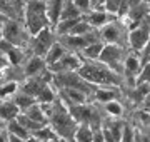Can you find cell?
I'll use <instances>...</instances> for the list:
<instances>
[{
    "instance_id": "cell-1",
    "label": "cell",
    "mask_w": 150,
    "mask_h": 142,
    "mask_svg": "<svg viewBox=\"0 0 150 142\" xmlns=\"http://www.w3.org/2000/svg\"><path fill=\"white\" fill-rule=\"evenodd\" d=\"M80 74L87 82L95 84V85H105V87H113L118 84V77L113 74V69L105 65L103 62H95V60H88L83 62L79 69Z\"/></svg>"
},
{
    "instance_id": "cell-2",
    "label": "cell",
    "mask_w": 150,
    "mask_h": 142,
    "mask_svg": "<svg viewBox=\"0 0 150 142\" xmlns=\"http://www.w3.org/2000/svg\"><path fill=\"white\" fill-rule=\"evenodd\" d=\"M47 2L45 0H27L25 4V25L30 35H37L40 30L48 27Z\"/></svg>"
},
{
    "instance_id": "cell-3",
    "label": "cell",
    "mask_w": 150,
    "mask_h": 142,
    "mask_svg": "<svg viewBox=\"0 0 150 142\" xmlns=\"http://www.w3.org/2000/svg\"><path fill=\"white\" fill-rule=\"evenodd\" d=\"M57 82L62 85V87H67V89H77V90H82V92L88 94L90 90V85L87 82L85 79L77 72H64V74H57Z\"/></svg>"
},
{
    "instance_id": "cell-4",
    "label": "cell",
    "mask_w": 150,
    "mask_h": 142,
    "mask_svg": "<svg viewBox=\"0 0 150 142\" xmlns=\"http://www.w3.org/2000/svg\"><path fill=\"white\" fill-rule=\"evenodd\" d=\"M54 44H55L54 42V35H52V32H50V28L48 27L43 28V30H40L37 35H33V38H32L33 54L45 59L47 52L50 50V47H52Z\"/></svg>"
},
{
    "instance_id": "cell-5",
    "label": "cell",
    "mask_w": 150,
    "mask_h": 142,
    "mask_svg": "<svg viewBox=\"0 0 150 142\" xmlns=\"http://www.w3.org/2000/svg\"><path fill=\"white\" fill-rule=\"evenodd\" d=\"M83 64L79 57L75 54H65L62 55L55 64H52V65H48L50 69L48 70L50 72H55V74H64V72H74V70H79L80 69V65Z\"/></svg>"
},
{
    "instance_id": "cell-6",
    "label": "cell",
    "mask_w": 150,
    "mask_h": 142,
    "mask_svg": "<svg viewBox=\"0 0 150 142\" xmlns=\"http://www.w3.org/2000/svg\"><path fill=\"white\" fill-rule=\"evenodd\" d=\"M120 59H122V49L118 47V44H105L98 60L103 62L105 65H108L110 69H115Z\"/></svg>"
},
{
    "instance_id": "cell-7",
    "label": "cell",
    "mask_w": 150,
    "mask_h": 142,
    "mask_svg": "<svg viewBox=\"0 0 150 142\" xmlns=\"http://www.w3.org/2000/svg\"><path fill=\"white\" fill-rule=\"evenodd\" d=\"M150 37V25H140V27L134 28L129 35L130 47L134 50H144Z\"/></svg>"
},
{
    "instance_id": "cell-8",
    "label": "cell",
    "mask_w": 150,
    "mask_h": 142,
    "mask_svg": "<svg viewBox=\"0 0 150 142\" xmlns=\"http://www.w3.org/2000/svg\"><path fill=\"white\" fill-rule=\"evenodd\" d=\"M23 35H25L23 28H20V25L17 22H10V20L4 22V38H5V42L18 47L23 40Z\"/></svg>"
},
{
    "instance_id": "cell-9",
    "label": "cell",
    "mask_w": 150,
    "mask_h": 142,
    "mask_svg": "<svg viewBox=\"0 0 150 142\" xmlns=\"http://www.w3.org/2000/svg\"><path fill=\"white\" fill-rule=\"evenodd\" d=\"M45 65H47L45 59H43V57H38V55H35V57H32V59L28 60L27 65H25V75H27L28 79L38 77L43 70H45Z\"/></svg>"
},
{
    "instance_id": "cell-10",
    "label": "cell",
    "mask_w": 150,
    "mask_h": 142,
    "mask_svg": "<svg viewBox=\"0 0 150 142\" xmlns=\"http://www.w3.org/2000/svg\"><path fill=\"white\" fill-rule=\"evenodd\" d=\"M100 35L102 38L107 42V44H118V40H120V27H118L115 22H108L105 23L100 30Z\"/></svg>"
},
{
    "instance_id": "cell-11",
    "label": "cell",
    "mask_w": 150,
    "mask_h": 142,
    "mask_svg": "<svg viewBox=\"0 0 150 142\" xmlns=\"http://www.w3.org/2000/svg\"><path fill=\"white\" fill-rule=\"evenodd\" d=\"M93 127L88 122H80L74 134V141L75 142H93Z\"/></svg>"
},
{
    "instance_id": "cell-12",
    "label": "cell",
    "mask_w": 150,
    "mask_h": 142,
    "mask_svg": "<svg viewBox=\"0 0 150 142\" xmlns=\"http://www.w3.org/2000/svg\"><path fill=\"white\" fill-rule=\"evenodd\" d=\"M64 2L65 0H47V15H48V20H50L52 25H55L60 20Z\"/></svg>"
},
{
    "instance_id": "cell-13",
    "label": "cell",
    "mask_w": 150,
    "mask_h": 142,
    "mask_svg": "<svg viewBox=\"0 0 150 142\" xmlns=\"http://www.w3.org/2000/svg\"><path fill=\"white\" fill-rule=\"evenodd\" d=\"M64 99L69 102V105H77V104H87V94L77 89H67L64 87L62 90Z\"/></svg>"
},
{
    "instance_id": "cell-14",
    "label": "cell",
    "mask_w": 150,
    "mask_h": 142,
    "mask_svg": "<svg viewBox=\"0 0 150 142\" xmlns=\"http://www.w3.org/2000/svg\"><path fill=\"white\" fill-rule=\"evenodd\" d=\"M85 20L90 23L92 27H103L105 23L110 22V13L108 12H92L88 15H85Z\"/></svg>"
},
{
    "instance_id": "cell-15",
    "label": "cell",
    "mask_w": 150,
    "mask_h": 142,
    "mask_svg": "<svg viewBox=\"0 0 150 142\" xmlns=\"http://www.w3.org/2000/svg\"><path fill=\"white\" fill-rule=\"evenodd\" d=\"M20 114V109L15 102H4L0 104V117L5 120H13L17 119V115Z\"/></svg>"
},
{
    "instance_id": "cell-16",
    "label": "cell",
    "mask_w": 150,
    "mask_h": 142,
    "mask_svg": "<svg viewBox=\"0 0 150 142\" xmlns=\"http://www.w3.org/2000/svg\"><path fill=\"white\" fill-rule=\"evenodd\" d=\"M70 18H80V10L77 9V5H75L72 0H65L60 20H70Z\"/></svg>"
},
{
    "instance_id": "cell-17",
    "label": "cell",
    "mask_w": 150,
    "mask_h": 142,
    "mask_svg": "<svg viewBox=\"0 0 150 142\" xmlns=\"http://www.w3.org/2000/svg\"><path fill=\"white\" fill-rule=\"evenodd\" d=\"M65 54H67V52H65L64 45L59 44V42H55V44L50 47V50L47 52V55H45V62H47V65L55 64V62H57L62 55H65Z\"/></svg>"
},
{
    "instance_id": "cell-18",
    "label": "cell",
    "mask_w": 150,
    "mask_h": 142,
    "mask_svg": "<svg viewBox=\"0 0 150 142\" xmlns=\"http://www.w3.org/2000/svg\"><path fill=\"white\" fill-rule=\"evenodd\" d=\"M103 45L105 44H102V42H93V44L87 45L85 49L82 50V54L88 60H98L100 59V54H102V50H103Z\"/></svg>"
},
{
    "instance_id": "cell-19",
    "label": "cell",
    "mask_w": 150,
    "mask_h": 142,
    "mask_svg": "<svg viewBox=\"0 0 150 142\" xmlns=\"http://www.w3.org/2000/svg\"><path fill=\"white\" fill-rule=\"evenodd\" d=\"M95 95L98 102L105 104V102H110V100H117V95H120V94L113 87H102V89H97Z\"/></svg>"
},
{
    "instance_id": "cell-20",
    "label": "cell",
    "mask_w": 150,
    "mask_h": 142,
    "mask_svg": "<svg viewBox=\"0 0 150 142\" xmlns=\"http://www.w3.org/2000/svg\"><path fill=\"white\" fill-rule=\"evenodd\" d=\"M7 131H8V134L18 136V137H22V139H28V137H30V132H28L25 127L22 126L17 119L8 120V124H7Z\"/></svg>"
},
{
    "instance_id": "cell-21",
    "label": "cell",
    "mask_w": 150,
    "mask_h": 142,
    "mask_svg": "<svg viewBox=\"0 0 150 142\" xmlns=\"http://www.w3.org/2000/svg\"><path fill=\"white\" fill-rule=\"evenodd\" d=\"M17 105H18V109H20V112L22 110H25V109H28V107H32L33 104H37L38 100L33 95H30V94H20V95H17L15 97V100H13Z\"/></svg>"
},
{
    "instance_id": "cell-22",
    "label": "cell",
    "mask_w": 150,
    "mask_h": 142,
    "mask_svg": "<svg viewBox=\"0 0 150 142\" xmlns=\"http://www.w3.org/2000/svg\"><path fill=\"white\" fill-rule=\"evenodd\" d=\"M80 18H70V20H59L55 23V30L59 35H69L70 30L75 27V23L79 22Z\"/></svg>"
},
{
    "instance_id": "cell-23",
    "label": "cell",
    "mask_w": 150,
    "mask_h": 142,
    "mask_svg": "<svg viewBox=\"0 0 150 142\" xmlns=\"http://www.w3.org/2000/svg\"><path fill=\"white\" fill-rule=\"evenodd\" d=\"M93 32V27H92L90 23L87 22V20H79V22L75 23V27L70 30L69 35H87V33Z\"/></svg>"
},
{
    "instance_id": "cell-24",
    "label": "cell",
    "mask_w": 150,
    "mask_h": 142,
    "mask_svg": "<svg viewBox=\"0 0 150 142\" xmlns=\"http://www.w3.org/2000/svg\"><path fill=\"white\" fill-rule=\"evenodd\" d=\"M105 112L112 117H122L123 114V105L118 102V100H110V102H105Z\"/></svg>"
},
{
    "instance_id": "cell-25",
    "label": "cell",
    "mask_w": 150,
    "mask_h": 142,
    "mask_svg": "<svg viewBox=\"0 0 150 142\" xmlns=\"http://www.w3.org/2000/svg\"><path fill=\"white\" fill-rule=\"evenodd\" d=\"M125 72L129 74V75H137L140 72V60L134 55H130L125 59Z\"/></svg>"
},
{
    "instance_id": "cell-26",
    "label": "cell",
    "mask_w": 150,
    "mask_h": 142,
    "mask_svg": "<svg viewBox=\"0 0 150 142\" xmlns=\"http://www.w3.org/2000/svg\"><path fill=\"white\" fill-rule=\"evenodd\" d=\"M123 5V0H103V10L108 12V13H120Z\"/></svg>"
},
{
    "instance_id": "cell-27",
    "label": "cell",
    "mask_w": 150,
    "mask_h": 142,
    "mask_svg": "<svg viewBox=\"0 0 150 142\" xmlns=\"http://www.w3.org/2000/svg\"><path fill=\"white\" fill-rule=\"evenodd\" d=\"M150 94V84H137L134 99L137 102H144V99Z\"/></svg>"
},
{
    "instance_id": "cell-28",
    "label": "cell",
    "mask_w": 150,
    "mask_h": 142,
    "mask_svg": "<svg viewBox=\"0 0 150 142\" xmlns=\"http://www.w3.org/2000/svg\"><path fill=\"white\" fill-rule=\"evenodd\" d=\"M137 84H150V62L140 67V72L137 74Z\"/></svg>"
},
{
    "instance_id": "cell-29",
    "label": "cell",
    "mask_w": 150,
    "mask_h": 142,
    "mask_svg": "<svg viewBox=\"0 0 150 142\" xmlns=\"http://www.w3.org/2000/svg\"><path fill=\"white\" fill-rule=\"evenodd\" d=\"M7 55H8V60H10L13 65H17L18 62L22 60V50L17 47V45H12L8 47V52H7Z\"/></svg>"
},
{
    "instance_id": "cell-30",
    "label": "cell",
    "mask_w": 150,
    "mask_h": 142,
    "mask_svg": "<svg viewBox=\"0 0 150 142\" xmlns=\"http://www.w3.org/2000/svg\"><path fill=\"white\" fill-rule=\"evenodd\" d=\"M17 82H7L4 87L0 89V97H8V95H12V94L17 92Z\"/></svg>"
},
{
    "instance_id": "cell-31",
    "label": "cell",
    "mask_w": 150,
    "mask_h": 142,
    "mask_svg": "<svg viewBox=\"0 0 150 142\" xmlns=\"http://www.w3.org/2000/svg\"><path fill=\"white\" fill-rule=\"evenodd\" d=\"M120 142H135V132L129 124H125V127H123V136Z\"/></svg>"
},
{
    "instance_id": "cell-32",
    "label": "cell",
    "mask_w": 150,
    "mask_h": 142,
    "mask_svg": "<svg viewBox=\"0 0 150 142\" xmlns=\"http://www.w3.org/2000/svg\"><path fill=\"white\" fill-rule=\"evenodd\" d=\"M75 5H77V9L80 12H87V10H90V7H92V2L90 0H72Z\"/></svg>"
},
{
    "instance_id": "cell-33",
    "label": "cell",
    "mask_w": 150,
    "mask_h": 142,
    "mask_svg": "<svg viewBox=\"0 0 150 142\" xmlns=\"http://www.w3.org/2000/svg\"><path fill=\"white\" fill-rule=\"evenodd\" d=\"M142 105H144V110L147 112V114H150V94L147 95V97L144 99V102H142Z\"/></svg>"
},
{
    "instance_id": "cell-34",
    "label": "cell",
    "mask_w": 150,
    "mask_h": 142,
    "mask_svg": "<svg viewBox=\"0 0 150 142\" xmlns=\"http://www.w3.org/2000/svg\"><path fill=\"white\" fill-rule=\"evenodd\" d=\"M8 139H10V142H25L27 141V139H22V137L13 136V134H8Z\"/></svg>"
},
{
    "instance_id": "cell-35",
    "label": "cell",
    "mask_w": 150,
    "mask_h": 142,
    "mask_svg": "<svg viewBox=\"0 0 150 142\" xmlns=\"http://www.w3.org/2000/svg\"><path fill=\"white\" fill-rule=\"evenodd\" d=\"M0 142H10V139H8V132H0Z\"/></svg>"
},
{
    "instance_id": "cell-36",
    "label": "cell",
    "mask_w": 150,
    "mask_h": 142,
    "mask_svg": "<svg viewBox=\"0 0 150 142\" xmlns=\"http://www.w3.org/2000/svg\"><path fill=\"white\" fill-rule=\"evenodd\" d=\"M47 142H67L64 139V137H60V136H55V137H52L50 141H47Z\"/></svg>"
},
{
    "instance_id": "cell-37",
    "label": "cell",
    "mask_w": 150,
    "mask_h": 142,
    "mask_svg": "<svg viewBox=\"0 0 150 142\" xmlns=\"http://www.w3.org/2000/svg\"><path fill=\"white\" fill-rule=\"evenodd\" d=\"M25 142H42V141H40L38 137H35V136H33V134H30V137H28V139H27V141H25Z\"/></svg>"
},
{
    "instance_id": "cell-38",
    "label": "cell",
    "mask_w": 150,
    "mask_h": 142,
    "mask_svg": "<svg viewBox=\"0 0 150 142\" xmlns=\"http://www.w3.org/2000/svg\"><path fill=\"white\" fill-rule=\"evenodd\" d=\"M144 54H147V57L150 54V37H149V42H147V45H145V49H144Z\"/></svg>"
},
{
    "instance_id": "cell-39",
    "label": "cell",
    "mask_w": 150,
    "mask_h": 142,
    "mask_svg": "<svg viewBox=\"0 0 150 142\" xmlns=\"http://www.w3.org/2000/svg\"><path fill=\"white\" fill-rule=\"evenodd\" d=\"M4 40V23H0V42Z\"/></svg>"
},
{
    "instance_id": "cell-40",
    "label": "cell",
    "mask_w": 150,
    "mask_h": 142,
    "mask_svg": "<svg viewBox=\"0 0 150 142\" xmlns=\"http://www.w3.org/2000/svg\"><path fill=\"white\" fill-rule=\"evenodd\" d=\"M4 22H5V15H4V13L0 12V23H4Z\"/></svg>"
},
{
    "instance_id": "cell-41",
    "label": "cell",
    "mask_w": 150,
    "mask_h": 142,
    "mask_svg": "<svg viewBox=\"0 0 150 142\" xmlns=\"http://www.w3.org/2000/svg\"><path fill=\"white\" fill-rule=\"evenodd\" d=\"M90 2H92V7H93V5H97V4H98V0H90Z\"/></svg>"
},
{
    "instance_id": "cell-42",
    "label": "cell",
    "mask_w": 150,
    "mask_h": 142,
    "mask_svg": "<svg viewBox=\"0 0 150 142\" xmlns=\"http://www.w3.org/2000/svg\"><path fill=\"white\" fill-rule=\"evenodd\" d=\"M142 142H150V141L147 139V137H144V141H142Z\"/></svg>"
},
{
    "instance_id": "cell-43",
    "label": "cell",
    "mask_w": 150,
    "mask_h": 142,
    "mask_svg": "<svg viewBox=\"0 0 150 142\" xmlns=\"http://www.w3.org/2000/svg\"><path fill=\"white\" fill-rule=\"evenodd\" d=\"M0 64H4V60H2V59H0Z\"/></svg>"
},
{
    "instance_id": "cell-44",
    "label": "cell",
    "mask_w": 150,
    "mask_h": 142,
    "mask_svg": "<svg viewBox=\"0 0 150 142\" xmlns=\"http://www.w3.org/2000/svg\"><path fill=\"white\" fill-rule=\"evenodd\" d=\"M149 62H150V54H149Z\"/></svg>"
}]
</instances>
